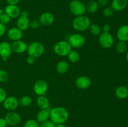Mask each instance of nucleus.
Masks as SVG:
<instances>
[{
    "label": "nucleus",
    "mask_w": 128,
    "mask_h": 127,
    "mask_svg": "<svg viewBox=\"0 0 128 127\" xmlns=\"http://www.w3.org/2000/svg\"><path fill=\"white\" fill-rule=\"evenodd\" d=\"M11 47H12V52L16 54H22L27 51L28 45L24 41L22 40L13 41L11 44Z\"/></svg>",
    "instance_id": "16"
},
{
    "label": "nucleus",
    "mask_w": 128,
    "mask_h": 127,
    "mask_svg": "<svg viewBox=\"0 0 128 127\" xmlns=\"http://www.w3.org/2000/svg\"><path fill=\"white\" fill-rule=\"evenodd\" d=\"M7 36L11 41H12L21 40L23 36V31L17 27H11L7 31Z\"/></svg>",
    "instance_id": "14"
},
{
    "label": "nucleus",
    "mask_w": 128,
    "mask_h": 127,
    "mask_svg": "<svg viewBox=\"0 0 128 127\" xmlns=\"http://www.w3.org/2000/svg\"><path fill=\"white\" fill-rule=\"evenodd\" d=\"M9 75L6 71L4 70L0 69V82L3 83L6 82L8 80Z\"/></svg>",
    "instance_id": "32"
},
{
    "label": "nucleus",
    "mask_w": 128,
    "mask_h": 127,
    "mask_svg": "<svg viewBox=\"0 0 128 127\" xmlns=\"http://www.w3.org/2000/svg\"><path fill=\"white\" fill-rule=\"evenodd\" d=\"M115 95L120 99H125L128 97V88L125 86H120L116 88Z\"/></svg>",
    "instance_id": "23"
},
{
    "label": "nucleus",
    "mask_w": 128,
    "mask_h": 127,
    "mask_svg": "<svg viewBox=\"0 0 128 127\" xmlns=\"http://www.w3.org/2000/svg\"><path fill=\"white\" fill-rule=\"evenodd\" d=\"M6 1L8 4L18 5V4L20 2V0H6Z\"/></svg>",
    "instance_id": "40"
},
{
    "label": "nucleus",
    "mask_w": 128,
    "mask_h": 127,
    "mask_svg": "<svg viewBox=\"0 0 128 127\" xmlns=\"http://www.w3.org/2000/svg\"><path fill=\"white\" fill-rule=\"evenodd\" d=\"M99 5L96 1H90L86 5V11L89 13H94L98 10Z\"/></svg>",
    "instance_id": "24"
},
{
    "label": "nucleus",
    "mask_w": 128,
    "mask_h": 127,
    "mask_svg": "<svg viewBox=\"0 0 128 127\" xmlns=\"http://www.w3.org/2000/svg\"><path fill=\"white\" fill-rule=\"evenodd\" d=\"M55 127H67L64 125V123H61V124H57L55 125Z\"/></svg>",
    "instance_id": "42"
},
{
    "label": "nucleus",
    "mask_w": 128,
    "mask_h": 127,
    "mask_svg": "<svg viewBox=\"0 0 128 127\" xmlns=\"http://www.w3.org/2000/svg\"><path fill=\"white\" fill-rule=\"evenodd\" d=\"M126 62H128V51L126 52Z\"/></svg>",
    "instance_id": "43"
},
{
    "label": "nucleus",
    "mask_w": 128,
    "mask_h": 127,
    "mask_svg": "<svg viewBox=\"0 0 128 127\" xmlns=\"http://www.w3.org/2000/svg\"><path fill=\"white\" fill-rule=\"evenodd\" d=\"M89 29H90L91 34L95 36H100L102 31L101 27L96 24H91L89 27Z\"/></svg>",
    "instance_id": "28"
},
{
    "label": "nucleus",
    "mask_w": 128,
    "mask_h": 127,
    "mask_svg": "<svg viewBox=\"0 0 128 127\" xmlns=\"http://www.w3.org/2000/svg\"><path fill=\"white\" fill-rule=\"evenodd\" d=\"M41 25L44 26H51L54 21V15L50 12H44L40 15L39 18Z\"/></svg>",
    "instance_id": "15"
},
{
    "label": "nucleus",
    "mask_w": 128,
    "mask_h": 127,
    "mask_svg": "<svg viewBox=\"0 0 128 127\" xmlns=\"http://www.w3.org/2000/svg\"><path fill=\"white\" fill-rule=\"evenodd\" d=\"M7 125V123L4 118H0V127H6Z\"/></svg>",
    "instance_id": "41"
},
{
    "label": "nucleus",
    "mask_w": 128,
    "mask_h": 127,
    "mask_svg": "<svg viewBox=\"0 0 128 127\" xmlns=\"http://www.w3.org/2000/svg\"><path fill=\"white\" fill-rule=\"evenodd\" d=\"M70 68L69 63L66 61H61L56 65V71L60 74H64L68 71Z\"/></svg>",
    "instance_id": "22"
},
{
    "label": "nucleus",
    "mask_w": 128,
    "mask_h": 127,
    "mask_svg": "<svg viewBox=\"0 0 128 127\" xmlns=\"http://www.w3.org/2000/svg\"><path fill=\"white\" fill-rule=\"evenodd\" d=\"M91 22L87 16L81 15L76 16L72 21V26L74 29L78 32H83L89 29Z\"/></svg>",
    "instance_id": "2"
},
{
    "label": "nucleus",
    "mask_w": 128,
    "mask_h": 127,
    "mask_svg": "<svg viewBox=\"0 0 128 127\" xmlns=\"http://www.w3.org/2000/svg\"><path fill=\"white\" fill-rule=\"evenodd\" d=\"M22 127H40V125L38 122L35 120L30 119L24 123Z\"/></svg>",
    "instance_id": "30"
},
{
    "label": "nucleus",
    "mask_w": 128,
    "mask_h": 127,
    "mask_svg": "<svg viewBox=\"0 0 128 127\" xmlns=\"http://www.w3.org/2000/svg\"><path fill=\"white\" fill-rule=\"evenodd\" d=\"M75 85H76V87L79 89L86 90L91 86V80L88 76H80L75 80Z\"/></svg>",
    "instance_id": "13"
},
{
    "label": "nucleus",
    "mask_w": 128,
    "mask_h": 127,
    "mask_svg": "<svg viewBox=\"0 0 128 127\" xmlns=\"http://www.w3.org/2000/svg\"><path fill=\"white\" fill-rule=\"evenodd\" d=\"M4 12V11H3V10H2V9H1V8H0V15H1V14H2V12Z\"/></svg>",
    "instance_id": "44"
},
{
    "label": "nucleus",
    "mask_w": 128,
    "mask_h": 127,
    "mask_svg": "<svg viewBox=\"0 0 128 127\" xmlns=\"http://www.w3.org/2000/svg\"><path fill=\"white\" fill-rule=\"evenodd\" d=\"M40 26H41V23L39 19H33L30 21V27L32 29H38Z\"/></svg>",
    "instance_id": "33"
},
{
    "label": "nucleus",
    "mask_w": 128,
    "mask_h": 127,
    "mask_svg": "<svg viewBox=\"0 0 128 127\" xmlns=\"http://www.w3.org/2000/svg\"><path fill=\"white\" fill-rule=\"evenodd\" d=\"M6 97H7V94L6 91L2 88L0 87V103H2Z\"/></svg>",
    "instance_id": "34"
},
{
    "label": "nucleus",
    "mask_w": 128,
    "mask_h": 127,
    "mask_svg": "<svg viewBox=\"0 0 128 127\" xmlns=\"http://www.w3.org/2000/svg\"><path fill=\"white\" fill-rule=\"evenodd\" d=\"M30 22L28 12L26 11H21V14L18 17L16 21V26L18 28L22 31H26L30 27Z\"/></svg>",
    "instance_id": "7"
},
{
    "label": "nucleus",
    "mask_w": 128,
    "mask_h": 127,
    "mask_svg": "<svg viewBox=\"0 0 128 127\" xmlns=\"http://www.w3.org/2000/svg\"><path fill=\"white\" fill-rule=\"evenodd\" d=\"M36 121L42 123L48 121L50 118V112L49 109L40 110L36 114Z\"/></svg>",
    "instance_id": "21"
},
{
    "label": "nucleus",
    "mask_w": 128,
    "mask_h": 127,
    "mask_svg": "<svg viewBox=\"0 0 128 127\" xmlns=\"http://www.w3.org/2000/svg\"><path fill=\"white\" fill-rule=\"evenodd\" d=\"M2 1V0H0V1Z\"/></svg>",
    "instance_id": "47"
},
{
    "label": "nucleus",
    "mask_w": 128,
    "mask_h": 127,
    "mask_svg": "<svg viewBox=\"0 0 128 127\" xmlns=\"http://www.w3.org/2000/svg\"><path fill=\"white\" fill-rule=\"evenodd\" d=\"M32 88L34 93L38 96L45 95L48 90V84L46 80L40 79L35 82Z\"/></svg>",
    "instance_id": "9"
},
{
    "label": "nucleus",
    "mask_w": 128,
    "mask_h": 127,
    "mask_svg": "<svg viewBox=\"0 0 128 127\" xmlns=\"http://www.w3.org/2000/svg\"><path fill=\"white\" fill-rule=\"evenodd\" d=\"M36 103L40 110L49 109L50 107V102L46 95L38 96Z\"/></svg>",
    "instance_id": "20"
},
{
    "label": "nucleus",
    "mask_w": 128,
    "mask_h": 127,
    "mask_svg": "<svg viewBox=\"0 0 128 127\" xmlns=\"http://www.w3.org/2000/svg\"><path fill=\"white\" fill-rule=\"evenodd\" d=\"M2 103H3L4 108L6 110L11 112V111H14L18 107L19 100L16 97L10 96L5 98Z\"/></svg>",
    "instance_id": "12"
},
{
    "label": "nucleus",
    "mask_w": 128,
    "mask_h": 127,
    "mask_svg": "<svg viewBox=\"0 0 128 127\" xmlns=\"http://www.w3.org/2000/svg\"><path fill=\"white\" fill-rule=\"evenodd\" d=\"M32 102V98L28 95L22 96L19 100V105L23 107H29V106L31 105Z\"/></svg>",
    "instance_id": "25"
},
{
    "label": "nucleus",
    "mask_w": 128,
    "mask_h": 127,
    "mask_svg": "<svg viewBox=\"0 0 128 127\" xmlns=\"http://www.w3.org/2000/svg\"><path fill=\"white\" fill-rule=\"evenodd\" d=\"M35 61H36V59L34 57H32V56H28L27 57V58H26V62L29 65L34 64L35 62Z\"/></svg>",
    "instance_id": "37"
},
{
    "label": "nucleus",
    "mask_w": 128,
    "mask_h": 127,
    "mask_svg": "<svg viewBox=\"0 0 128 127\" xmlns=\"http://www.w3.org/2000/svg\"><path fill=\"white\" fill-rule=\"evenodd\" d=\"M6 32V26L0 22V37L3 36Z\"/></svg>",
    "instance_id": "36"
},
{
    "label": "nucleus",
    "mask_w": 128,
    "mask_h": 127,
    "mask_svg": "<svg viewBox=\"0 0 128 127\" xmlns=\"http://www.w3.org/2000/svg\"><path fill=\"white\" fill-rule=\"evenodd\" d=\"M96 1L99 6H101V7H106L108 4V0H97Z\"/></svg>",
    "instance_id": "38"
},
{
    "label": "nucleus",
    "mask_w": 128,
    "mask_h": 127,
    "mask_svg": "<svg viewBox=\"0 0 128 127\" xmlns=\"http://www.w3.org/2000/svg\"><path fill=\"white\" fill-rule=\"evenodd\" d=\"M56 125L51 122V120L46 121V122H44V123H41L40 125V127H55Z\"/></svg>",
    "instance_id": "35"
},
{
    "label": "nucleus",
    "mask_w": 128,
    "mask_h": 127,
    "mask_svg": "<svg viewBox=\"0 0 128 127\" xmlns=\"http://www.w3.org/2000/svg\"><path fill=\"white\" fill-rule=\"evenodd\" d=\"M50 112V120L55 125L64 123L70 117V113L66 108L62 107H57L52 108Z\"/></svg>",
    "instance_id": "1"
},
{
    "label": "nucleus",
    "mask_w": 128,
    "mask_h": 127,
    "mask_svg": "<svg viewBox=\"0 0 128 127\" xmlns=\"http://www.w3.org/2000/svg\"><path fill=\"white\" fill-rule=\"evenodd\" d=\"M127 127H128V122H127Z\"/></svg>",
    "instance_id": "45"
},
{
    "label": "nucleus",
    "mask_w": 128,
    "mask_h": 127,
    "mask_svg": "<svg viewBox=\"0 0 128 127\" xmlns=\"http://www.w3.org/2000/svg\"><path fill=\"white\" fill-rule=\"evenodd\" d=\"M72 47L68 41H60L56 42L53 47V51L56 55L61 57L67 56L72 50Z\"/></svg>",
    "instance_id": "3"
},
{
    "label": "nucleus",
    "mask_w": 128,
    "mask_h": 127,
    "mask_svg": "<svg viewBox=\"0 0 128 127\" xmlns=\"http://www.w3.org/2000/svg\"><path fill=\"white\" fill-rule=\"evenodd\" d=\"M114 39L110 32H101L99 36V43L102 47L104 49H110L112 47Z\"/></svg>",
    "instance_id": "8"
},
{
    "label": "nucleus",
    "mask_w": 128,
    "mask_h": 127,
    "mask_svg": "<svg viewBox=\"0 0 128 127\" xmlns=\"http://www.w3.org/2000/svg\"><path fill=\"white\" fill-rule=\"evenodd\" d=\"M11 18L6 13H5L4 12H2L1 15H0V22L2 23V24L5 25L9 24L11 21Z\"/></svg>",
    "instance_id": "29"
},
{
    "label": "nucleus",
    "mask_w": 128,
    "mask_h": 127,
    "mask_svg": "<svg viewBox=\"0 0 128 127\" xmlns=\"http://www.w3.org/2000/svg\"><path fill=\"white\" fill-rule=\"evenodd\" d=\"M90 1H96V0H90Z\"/></svg>",
    "instance_id": "46"
},
{
    "label": "nucleus",
    "mask_w": 128,
    "mask_h": 127,
    "mask_svg": "<svg viewBox=\"0 0 128 127\" xmlns=\"http://www.w3.org/2000/svg\"><path fill=\"white\" fill-rule=\"evenodd\" d=\"M101 29H102V32H106V33L110 32V31H111V26H110V25L109 24H105L102 26Z\"/></svg>",
    "instance_id": "39"
},
{
    "label": "nucleus",
    "mask_w": 128,
    "mask_h": 127,
    "mask_svg": "<svg viewBox=\"0 0 128 127\" xmlns=\"http://www.w3.org/2000/svg\"><path fill=\"white\" fill-rule=\"evenodd\" d=\"M114 12V11L112 9V7L110 6V7H105L104 8V9L102 10V14L104 16H105V17H110L113 15Z\"/></svg>",
    "instance_id": "31"
},
{
    "label": "nucleus",
    "mask_w": 128,
    "mask_h": 127,
    "mask_svg": "<svg viewBox=\"0 0 128 127\" xmlns=\"http://www.w3.org/2000/svg\"><path fill=\"white\" fill-rule=\"evenodd\" d=\"M128 0H112L111 7L114 11H121L128 6Z\"/></svg>",
    "instance_id": "19"
},
{
    "label": "nucleus",
    "mask_w": 128,
    "mask_h": 127,
    "mask_svg": "<svg viewBox=\"0 0 128 127\" xmlns=\"http://www.w3.org/2000/svg\"><path fill=\"white\" fill-rule=\"evenodd\" d=\"M44 46L40 42H32L28 46L27 52L28 56H32L35 59L40 57L44 52Z\"/></svg>",
    "instance_id": "4"
},
{
    "label": "nucleus",
    "mask_w": 128,
    "mask_h": 127,
    "mask_svg": "<svg viewBox=\"0 0 128 127\" xmlns=\"http://www.w3.org/2000/svg\"><path fill=\"white\" fill-rule=\"evenodd\" d=\"M116 37L120 41L127 42L128 41V25L120 26L116 32Z\"/></svg>",
    "instance_id": "18"
},
{
    "label": "nucleus",
    "mask_w": 128,
    "mask_h": 127,
    "mask_svg": "<svg viewBox=\"0 0 128 127\" xmlns=\"http://www.w3.org/2000/svg\"><path fill=\"white\" fill-rule=\"evenodd\" d=\"M12 52L11 45L6 41L0 42V57L2 61H6Z\"/></svg>",
    "instance_id": "11"
},
{
    "label": "nucleus",
    "mask_w": 128,
    "mask_h": 127,
    "mask_svg": "<svg viewBox=\"0 0 128 127\" xmlns=\"http://www.w3.org/2000/svg\"><path fill=\"white\" fill-rule=\"evenodd\" d=\"M7 125L11 127H16L20 123L21 121V116L14 111L9 112L4 117Z\"/></svg>",
    "instance_id": "10"
},
{
    "label": "nucleus",
    "mask_w": 128,
    "mask_h": 127,
    "mask_svg": "<svg viewBox=\"0 0 128 127\" xmlns=\"http://www.w3.org/2000/svg\"><path fill=\"white\" fill-rule=\"evenodd\" d=\"M68 41L72 47L80 48L85 44L86 40L82 34L79 33H74L69 36L68 38Z\"/></svg>",
    "instance_id": "6"
},
{
    "label": "nucleus",
    "mask_w": 128,
    "mask_h": 127,
    "mask_svg": "<svg viewBox=\"0 0 128 127\" xmlns=\"http://www.w3.org/2000/svg\"><path fill=\"white\" fill-rule=\"evenodd\" d=\"M69 61L72 63H76L80 61V56L78 51L71 50L70 53L67 56Z\"/></svg>",
    "instance_id": "26"
},
{
    "label": "nucleus",
    "mask_w": 128,
    "mask_h": 127,
    "mask_svg": "<svg viewBox=\"0 0 128 127\" xmlns=\"http://www.w3.org/2000/svg\"><path fill=\"white\" fill-rule=\"evenodd\" d=\"M4 12L7 14L11 19L18 18L21 14V9L18 5L8 4L5 7Z\"/></svg>",
    "instance_id": "17"
},
{
    "label": "nucleus",
    "mask_w": 128,
    "mask_h": 127,
    "mask_svg": "<svg viewBox=\"0 0 128 127\" xmlns=\"http://www.w3.org/2000/svg\"><path fill=\"white\" fill-rule=\"evenodd\" d=\"M69 9L76 17L84 15L86 12V5L80 0H72L69 4Z\"/></svg>",
    "instance_id": "5"
},
{
    "label": "nucleus",
    "mask_w": 128,
    "mask_h": 127,
    "mask_svg": "<svg viewBox=\"0 0 128 127\" xmlns=\"http://www.w3.org/2000/svg\"><path fill=\"white\" fill-rule=\"evenodd\" d=\"M128 46L126 42L123 41H120L116 44V50L119 54H124L127 51Z\"/></svg>",
    "instance_id": "27"
}]
</instances>
